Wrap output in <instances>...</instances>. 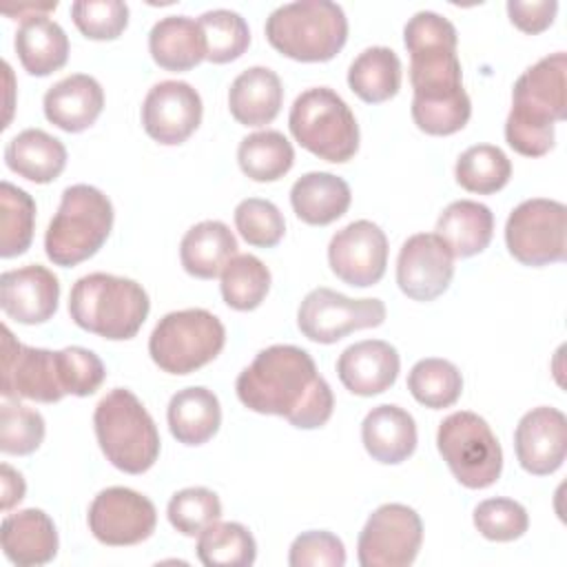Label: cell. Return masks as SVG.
<instances>
[{
    "mask_svg": "<svg viewBox=\"0 0 567 567\" xmlns=\"http://www.w3.org/2000/svg\"><path fill=\"white\" fill-rule=\"evenodd\" d=\"M93 427L106 461L126 474H144L159 456V432L142 405L126 388H113L100 399L93 412Z\"/></svg>",
    "mask_w": 567,
    "mask_h": 567,
    "instance_id": "cell-6",
    "label": "cell"
},
{
    "mask_svg": "<svg viewBox=\"0 0 567 567\" xmlns=\"http://www.w3.org/2000/svg\"><path fill=\"white\" fill-rule=\"evenodd\" d=\"M221 297L228 308L248 312L261 306L270 290V270L255 255H235L221 270Z\"/></svg>",
    "mask_w": 567,
    "mask_h": 567,
    "instance_id": "cell-36",
    "label": "cell"
},
{
    "mask_svg": "<svg viewBox=\"0 0 567 567\" xmlns=\"http://www.w3.org/2000/svg\"><path fill=\"white\" fill-rule=\"evenodd\" d=\"M44 117L66 131L82 133L95 124L104 109V91L93 75L73 73L44 93Z\"/></svg>",
    "mask_w": 567,
    "mask_h": 567,
    "instance_id": "cell-23",
    "label": "cell"
},
{
    "mask_svg": "<svg viewBox=\"0 0 567 567\" xmlns=\"http://www.w3.org/2000/svg\"><path fill=\"white\" fill-rule=\"evenodd\" d=\"M328 264L348 286H374L385 275L388 237L374 221L357 219L332 235L328 244Z\"/></svg>",
    "mask_w": 567,
    "mask_h": 567,
    "instance_id": "cell-16",
    "label": "cell"
},
{
    "mask_svg": "<svg viewBox=\"0 0 567 567\" xmlns=\"http://www.w3.org/2000/svg\"><path fill=\"white\" fill-rule=\"evenodd\" d=\"M58 7V2H44V4H18V9L11 7H2V11L7 16H18L20 20L33 18V16H47L49 11H53Z\"/></svg>",
    "mask_w": 567,
    "mask_h": 567,
    "instance_id": "cell-49",
    "label": "cell"
},
{
    "mask_svg": "<svg viewBox=\"0 0 567 567\" xmlns=\"http://www.w3.org/2000/svg\"><path fill=\"white\" fill-rule=\"evenodd\" d=\"M361 441L374 461L399 465L416 450V423L408 410L383 403L365 414L361 423Z\"/></svg>",
    "mask_w": 567,
    "mask_h": 567,
    "instance_id": "cell-24",
    "label": "cell"
},
{
    "mask_svg": "<svg viewBox=\"0 0 567 567\" xmlns=\"http://www.w3.org/2000/svg\"><path fill=\"white\" fill-rule=\"evenodd\" d=\"M197 558L206 567H250L257 543L241 523L215 520L197 538Z\"/></svg>",
    "mask_w": 567,
    "mask_h": 567,
    "instance_id": "cell-35",
    "label": "cell"
},
{
    "mask_svg": "<svg viewBox=\"0 0 567 567\" xmlns=\"http://www.w3.org/2000/svg\"><path fill=\"white\" fill-rule=\"evenodd\" d=\"M166 516L179 534L199 536L208 525L219 520L221 501L208 487H184L171 496Z\"/></svg>",
    "mask_w": 567,
    "mask_h": 567,
    "instance_id": "cell-41",
    "label": "cell"
},
{
    "mask_svg": "<svg viewBox=\"0 0 567 567\" xmlns=\"http://www.w3.org/2000/svg\"><path fill=\"white\" fill-rule=\"evenodd\" d=\"M454 277V255L436 233L408 237L396 257V284L414 301L441 297Z\"/></svg>",
    "mask_w": 567,
    "mask_h": 567,
    "instance_id": "cell-17",
    "label": "cell"
},
{
    "mask_svg": "<svg viewBox=\"0 0 567 567\" xmlns=\"http://www.w3.org/2000/svg\"><path fill=\"white\" fill-rule=\"evenodd\" d=\"M102 359L86 348L47 350L20 343L2 326V396L58 403L66 394L91 396L104 383Z\"/></svg>",
    "mask_w": 567,
    "mask_h": 567,
    "instance_id": "cell-3",
    "label": "cell"
},
{
    "mask_svg": "<svg viewBox=\"0 0 567 567\" xmlns=\"http://www.w3.org/2000/svg\"><path fill=\"white\" fill-rule=\"evenodd\" d=\"M385 321L381 299H352L330 288L310 290L297 310L301 334L315 343H337L346 334L363 328H377Z\"/></svg>",
    "mask_w": 567,
    "mask_h": 567,
    "instance_id": "cell-14",
    "label": "cell"
},
{
    "mask_svg": "<svg viewBox=\"0 0 567 567\" xmlns=\"http://www.w3.org/2000/svg\"><path fill=\"white\" fill-rule=\"evenodd\" d=\"M60 301L58 277L40 266L29 264L0 275V308L2 312L24 326L49 321Z\"/></svg>",
    "mask_w": 567,
    "mask_h": 567,
    "instance_id": "cell-20",
    "label": "cell"
},
{
    "mask_svg": "<svg viewBox=\"0 0 567 567\" xmlns=\"http://www.w3.org/2000/svg\"><path fill=\"white\" fill-rule=\"evenodd\" d=\"M18 60L29 75L44 78L69 60V38L49 16H33L20 22L13 40Z\"/></svg>",
    "mask_w": 567,
    "mask_h": 567,
    "instance_id": "cell-29",
    "label": "cell"
},
{
    "mask_svg": "<svg viewBox=\"0 0 567 567\" xmlns=\"http://www.w3.org/2000/svg\"><path fill=\"white\" fill-rule=\"evenodd\" d=\"M113 217V204L100 188L89 184L64 188L44 235L47 257L62 268L86 261L109 239Z\"/></svg>",
    "mask_w": 567,
    "mask_h": 567,
    "instance_id": "cell-8",
    "label": "cell"
},
{
    "mask_svg": "<svg viewBox=\"0 0 567 567\" xmlns=\"http://www.w3.org/2000/svg\"><path fill=\"white\" fill-rule=\"evenodd\" d=\"M226 328L204 308L173 310L151 332L148 354L168 374H190L224 350Z\"/></svg>",
    "mask_w": 567,
    "mask_h": 567,
    "instance_id": "cell-10",
    "label": "cell"
},
{
    "mask_svg": "<svg viewBox=\"0 0 567 567\" xmlns=\"http://www.w3.org/2000/svg\"><path fill=\"white\" fill-rule=\"evenodd\" d=\"M290 567H343L346 547L339 536L326 529L299 534L288 551Z\"/></svg>",
    "mask_w": 567,
    "mask_h": 567,
    "instance_id": "cell-46",
    "label": "cell"
},
{
    "mask_svg": "<svg viewBox=\"0 0 567 567\" xmlns=\"http://www.w3.org/2000/svg\"><path fill=\"white\" fill-rule=\"evenodd\" d=\"M505 244L523 266L540 268L563 261L567 255V208L563 202L532 197L507 217Z\"/></svg>",
    "mask_w": 567,
    "mask_h": 567,
    "instance_id": "cell-12",
    "label": "cell"
},
{
    "mask_svg": "<svg viewBox=\"0 0 567 567\" xmlns=\"http://www.w3.org/2000/svg\"><path fill=\"white\" fill-rule=\"evenodd\" d=\"M0 472H2V509L9 512L11 507H16L22 498H24V492H27V485H24V478L18 470H13L9 463H2L0 465Z\"/></svg>",
    "mask_w": 567,
    "mask_h": 567,
    "instance_id": "cell-48",
    "label": "cell"
},
{
    "mask_svg": "<svg viewBox=\"0 0 567 567\" xmlns=\"http://www.w3.org/2000/svg\"><path fill=\"white\" fill-rule=\"evenodd\" d=\"M0 543L4 556L18 567L47 565L60 547L53 518L38 507L7 514L0 527Z\"/></svg>",
    "mask_w": 567,
    "mask_h": 567,
    "instance_id": "cell-22",
    "label": "cell"
},
{
    "mask_svg": "<svg viewBox=\"0 0 567 567\" xmlns=\"http://www.w3.org/2000/svg\"><path fill=\"white\" fill-rule=\"evenodd\" d=\"M514 450L525 472L554 474L567 454V416L549 405L525 412L514 430Z\"/></svg>",
    "mask_w": 567,
    "mask_h": 567,
    "instance_id": "cell-19",
    "label": "cell"
},
{
    "mask_svg": "<svg viewBox=\"0 0 567 567\" xmlns=\"http://www.w3.org/2000/svg\"><path fill=\"white\" fill-rule=\"evenodd\" d=\"M408 390L421 405L441 410L458 401L463 392V377L452 361L427 357L412 365L408 374Z\"/></svg>",
    "mask_w": 567,
    "mask_h": 567,
    "instance_id": "cell-38",
    "label": "cell"
},
{
    "mask_svg": "<svg viewBox=\"0 0 567 567\" xmlns=\"http://www.w3.org/2000/svg\"><path fill=\"white\" fill-rule=\"evenodd\" d=\"M454 177L470 193L492 195L509 182L512 162L498 146L476 144L458 155Z\"/></svg>",
    "mask_w": 567,
    "mask_h": 567,
    "instance_id": "cell-39",
    "label": "cell"
},
{
    "mask_svg": "<svg viewBox=\"0 0 567 567\" xmlns=\"http://www.w3.org/2000/svg\"><path fill=\"white\" fill-rule=\"evenodd\" d=\"M202 97L182 80L157 82L144 97L142 126L164 146L184 144L202 124Z\"/></svg>",
    "mask_w": 567,
    "mask_h": 567,
    "instance_id": "cell-18",
    "label": "cell"
},
{
    "mask_svg": "<svg viewBox=\"0 0 567 567\" xmlns=\"http://www.w3.org/2000/svg\"><path fill=\"white\" fill-rule=\"evenodd\" d=\"M235 226L246 244L257 248H272L286 235V219L281 210L261 197L241 199L235 208Z\"/></svg>",
    "mask_w": 567,
    "mask_h": 567,
    "instance_id": "cell-43",
    "label": "cell"
},
{
    "mask_svg": "<svg viewBox=\"0 0 567 567\" xmlns=\"http://www.w3.org/2000/svg\"><path fill=\"white\" fill-rule=\"evenodd\" d=\"M436 235L454 257L467 259L483 252L494 235L492 210L472 199H456L443 208L436 219Z\"/></svg>",
    "mask_w": 567,
    "mask_h": 567,
    "instance_id": "cell-32",
    "label": "cell"
},
{
    "mask_svg": "<svg viewBox=\"0 0 567 567\" xmlns=\"http://www.w3.org/2000/svg\"><path fill=\"white\" fill-rule=\"evenodd\" d=\"M78 31L89 40H115L128 24V4L122 0H78L71 4Z\"/></svg>",
    "mask_w": 567,
    "mask_h": 567,
    "instance_id": "cell-45",
    "label": "cell"
},
{
    "mask_svg": "<svg viewBox=\"0 0 567 567\" xmlns=\"http://www.w3.org/2000/svg\"><path fill=\"white\" fill-rule=\"evenodd\" d=\"M288 126L301 148L319 159L343 164L359 151V124L350 106L328 86H312L297 95Z\"/></svg>",
    "mask_w": 567,
    "mask_h": 567,
    "instance_id": "cell-9",
    "label": "cell"
},
{
    "mask_svg": "<svg viewBox=\"0 0 567 567\" xmlns=\"http://www.w3.org/2000/svg\"><path fill=\"white\" fill-rule=\"evenodd\" d=\"M401 60L390 47L363 49L348 69V86L368 104H381L401 89Z\"/></svg>",
    "mask_w": 567,
    "mask_h": 567,
    "instance_id": "cell-33",
    "label": "cell"
},
{
    "mask_svg": "<svg viewBox=\"0 0 567 567\" xmlns=\"http://www.w3.org/2000/svg\"><path fill=\"white\" fill-rule=\"evenodd\" d=\"M89 529L109 547H128L146 540L157 525L151 498L131 487H106L89 505Z\"/></svg>",
    "mask_w": 567,
    "mask_h": 567,
    "instance_id": "cell-15",
    "label": "cell"
},
{
    "mask_svg": "<svg viewBox=\"0 0 567 567\" xmlns=\"http://www.w3.org/2000/svg\"><path fill=\"white\" fill-rule=\"evenodd\" d=\"M556 11H558L556 0H532V2L509 0L507 2V16L512 24L529 35H536L549 29L556 18Z\"/></svg>",
    "mask_w": 567,
    "mask_h": 567,
    "instance_id": "cell-47",
    "label": "cell"
},
{
    "mask_svg": "<svg viewBox=\"0 0 567 567\" xmlns=\"http://www.w3.org/2000/svg\"><path fill=\"white\" fill-rule=\"evenodd\" d=\"M35 228V202L33 197L13 186L0 184V257L11 259L29 250Z\"/></svg>",
    "mask_w": 567,
    "mask_h": 567,
    "instance_id": "cell-37",
    "label": "cell"
},
{
    "mask_svg": "<svg viewBox=\"0 0 567 567\" xmlns=\"http://www.w3.org/2000/svg\"><path fill=\"white\" fill-rule=\"evenodd\" d=\"M401 359L392 343L363 339L348 346L337 359L343 388L357 396H374L390 390L399 377Z\"/></svg>",
    "mask_w": 567,
    "mask_h": 567,
    "instance_id": "cell-21",
    "label": "cell"
},
{
    "mask_svg": "<svg viewBox=\"0 0 567 567\" xmlns=\"http://www.w3.org/2000/svg\"><path fill=\"white\" fill-rule=\"evenodd\" d=\"M197 22L206 40V60L213 64H226L241 58L250 44V29L237 11L213 9L202 13Z\"/></svg>",
    "mask_w": 567,
    "mask_h": 567,
    "instance_id": "cell-40",
    "label": "cell"
},
{
    "mask_svg": "<svg viewBox=\"0 0 567 567\" xmlns=\"http://www.w3.org/2000/svg\"><path fill=\"white\" fill-rule=\"evenodd\" d=\"M171 434L184 445H204L221 425V405L213 390L190 385L175 392L166 410Z\"/></svg>",
    "mask_w": 567,
    "mask_h": 567,
    "instance_id": "cell-28",
    "label": "cell"
},
{
    "mask_svg": "<svg viewBox=\"0 0 567 567\" xmlns=\"http://www.w3.org/2000/svg\"><path fill=\"white\" fill-rule=\"evenodd\" d=\"M237 255L233 230L219 219H206L186 230L179 244V261L190 277L215 279Z\"/></svg>",
    "mask_w": 567,
    "mask_h": 567,
    "instance_id": "cell-31",
    "label": "cell"
},
{
    "mask_svg": "<svg viewBox=\"0 0 567 567\" xmlns=\"http://www.w3.org/2000/svg\"><path fill=\"white\" fill-rule=\"evenodd\" d=\"M7 166L35 184L58 179L66 166L64 144L42 128H24L13 135L4 148Z\"/></svg>",
    "mask_w": 567,
    "mask_h": 567,
    "instance_id": "cell-30",
    "label": "cell"
},
{
    "mask_svg": "<svg viewBox=\"0 0 567 567\" xmlns=\"http://www.w3.org/2000/svg\"><path fill=\"white\" fill-rule=\"evenodd\" d=\"M237 162L252 182H277L295 164V148L284 133L266 128L246 135L237 148Z\"/></svg>",
    "mask_w": 567,
    "mask_h": 567,
    "instance_id": "cell-34",
    "label": "cell"
},
{
    "mask_svg": "<svg viewBox=\"0 0 567 567\" xmlns=\"http://www.w3.org/2000/svg\"><path fill=\"white\" fill-rule=\"evenodd\" d=\"M235 390L248 410L284 416L299 430L326 425L334 410L332 390L317 372L312 357L290 343L257 352L252 363L239 372Z\"/></svg>",
    "mask_w": 567,
    "mask_h": 567,
    "instance_id": "cell-2",
    "label": "cell"
},
{
    "mask_svg": "<svg viewBox=\"0 0 567 567\" xmlns=\"http://www.w3.org/2000/svg\"><path fill=\"white\" fill-rule=\"evenodd\" d=\"M472 518L478 534L496 543H512L520 538L529 527L527 509L518 501L505 496L481 501L474 507Z\"/></svg>",
    "mask_w": 567,
    "mask_h": 567,
    "instance_id": "cell-44",
    "label": "cell"
},
{
    "mask_svg": "<svg viewBox=\"0 0 567 567\" xmlns=\"http://www.w3.org/2000/svg\"><path fill=\"white\" fill-rule=\"evenodd\" d=\"M148 51L157 66L166 71H190L206 60V40L197 20L188 16H166L148 33Z\"/></svg>",
    "mask_w": 567,
    "mask_h": 567,
    "instance_id": "cell-27",
    "label": "cell"
},
{
    "mask_svg": "<svg viewBox=\"0 0 567 567\" xmlns=\"http://www.w3.org/2000/svg\"><path fill=\"white\" fill-rule=\"evenodd\" d=\"M423 543V520L403 503L379 505L365 520L357 558L361 567H408L416 560Z\"/></svg>",
    "mask_w": 567,
    "mask_h": 567,
    "instance_id": "cell-13",
    "label": "cell"
},
{
    "mask_svg": "<svg viewBox=\"0 0 567 567\" xmlns=\"http://www.w3.org/2000/svg\"><path fill=\"white\" fill-rule=\"evenodd\" d=\"M352 193L343 177L310 171L301 175L290 188V204L295 215L310 226H328L346 215Z\"/></svg>",
    "mask_w": 567,
    "mask_h": 567,
    "instance_id": "cell-26",
    "label": "cell"
},
{
    "mask_svg": "<svg viewBox=\"0 0 567 567\" xmlns=\"http://www.w3.org/2000/svg\"><path fill=\"white\" fill-rule=\"evenodd\" d=\"M403 44L410 53L414 124L427 135L461 131L470 122L472 102L463 89L454 24L434 11H419L403 29Z\"/></svg>",
    "mask_w": 567,
    "mask_h": 567,
    "instance_id": "cell-1",
    "label": "cell"
},
{
    "mask_svg": "<svg viewBox=\"0 0 567 567\" xmlns=\"http://www.w3.org/2000/svg\"><path fill=\"white\" fill-rule=\"evenodd\" d=\"M47 427L38 410L18 401H4L0 410V450L13 456L33 454L44 441Z\"/></svg>",
    "mask_w": 567,
    "mask_h": 567,
    "instance_id": "cell-42",
    "label": "cell"
},
{
    "mask_svg": "<svg viewBox=\"0 0 567 567\" xmlns=\"http://www.w3.org/2000/svg\"><path fill=\"white\" fill-rule=\"evenodd\" d=\"M436 447L454 478L467 489L494 485L503 472V450L476 412H452L439 423Z\"/></svg>",
    "mask_w": 567,
    "mask_h": 567,
    "instance_id": "cell-11",
    "label": "cell"
},
{
    "mask_svg": "<svg viewBox=\"0 0 567 567\" xmlns=\"http://www.w3.org/2000/svg\"><path fill=\"white\" fill-rule=\"evenodd\" d=\"M266 38L290 60L328 62L348 40V18L330 0L288 2L266 18Z\"/></svg>",
    "mask_w": 567,
    "mask_h": 567,
    "instance_id": "cell-7",
    "label": "cell"
},
{
    "mask_svg": "<svg viewBox=\"0 0 567 567\" xmlns=\"http://www.w3.org/2000/svg\"><path fill=\"white\" fill-rule=\"evenodd\" d=\"M281 104V80L268 66H250L241 71L228 89L230 115L244 126L270 124L279 115Z\"/></svg>",
    "mask_w": 567,
    "mask_h": 567,
    "instance_id": "cell-25",
    "label": "cell"
},
{
    "mask_svg": "<svg viewBox=\"0 0 567 567\" xmlns=\"http://www.w3.org/2000/svg\"><path fill=\"white\" fill-rule=\"evenodd\" d=\"M565 113L567 55L556 51L518 75L505 120V140L525 157H543L554 148V124L565 120Z\"/></svg>",
    "mask_w": 567,
    "mask_h": 567,
    "instance_id": "cell-4",
    "label": "cell"
},
{
    "mask_svg": "<svg viewBox=\"0 0 567 567\" xmlns=\"http://www.w3.org/2000/svg\"><path fill=\"white\" fill-rule=\"evenodd\" d=\"M148 310L151 299L142 284L109 272L80 277L69 295V315L75 326L109 341L133 339Z\"/></svg>",
    "mask_w": 567,
    "mask_h": 567,
    "instance_id": "cell-5",
    "label": "cell"
}]
</instances>
